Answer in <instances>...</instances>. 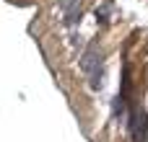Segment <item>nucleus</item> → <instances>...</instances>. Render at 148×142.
<instances>
[{"mask_svg":"<svg viewBox=\"0 0 148 142\" xmlns=\"http://www.w3.org/2000/svg\"><path fill=\"white\" fill-rule=\"evenodd\" d=\"M81 67H83L86 72H94V70H99V67H101V52H99L96 47L86 49V52H83V57H81Z\"/></svg>","mask_w":148,"mask_h":142,"instance_id":"nucleus-1","label":"nucleus"},{"mask_svg":"<svg viewBox=\"0 0 148 142\" xmlns=\"http://www.w3.org/2000/svg\"><path fill=\"white\" fill-rule=\"evenodd\" d=\"M60 8H62L65 13H70V10H81V0H60Z\"/></svg>","mask_w":148,"mask_h":142,"instance_id":"nucleus-2","label":"nucleus"}]
</instances>
